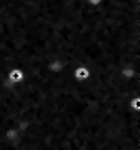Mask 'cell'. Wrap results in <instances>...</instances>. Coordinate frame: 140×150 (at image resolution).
<instances>
[{"mask_svg": "<svg viewBox=\"0 0 140 150\" xmlns=\"http://www.w3.org/2000/svg\"><path fill=\"white\" fill-rule=\"evenodd\" d=\"M23 79H25V72L18 67H13L7 72V80H8L10 85H18V83L23 82Z\"/></svg>", "mask_w": 140, "mask_h": 150, "instance_id": "cell-1", "label": "cell"}, {"mask_svg": "<svg viewBox=\"0 0 140 150\" xmlns=\"http://www.w3.org/2000/svg\"><path fill=\"white\" fill-rule=\"evenodd\" d=\"M90 69L88 67H85V65H77V67H74V70H72V77L75 79L77 82H85L90 79Z\"/></svg>", "mask_w": 140, "mask_h": 150, "instance_id": "cell-2", "label": "cell"}]
</instances>
